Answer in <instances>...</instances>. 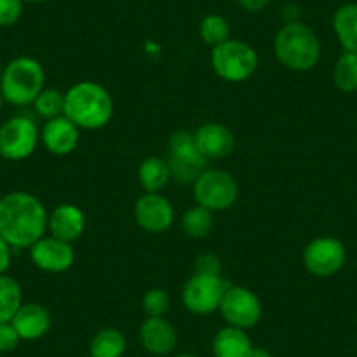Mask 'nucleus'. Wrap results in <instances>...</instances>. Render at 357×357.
I'll list each match as a JSON object with an SVG mask.
<instances>
[{"label": "nucleus", "mask_w": 357, "mask_h": 357, "mask_svg": "<svg viewBox=\"0 0 357 357\" xmlns=\"http://www.w3.org/2000/svg\"><path fill=\"white\" fill-rule=\"evenodd\" d=\"M229 287L221 275L193 273L183 289V303L191 314L207 315L219 310L222 296Z\"/></svg>", "instance_id": "1a4fd4ad"}, {"label": "nucleus", "mask_w": 357, "mask_h": 357, "mask_svg": "<svg viewBox=\"0 0 357 357\" xmlns=\"http://www.w3.org/2000/svg\"><path fill=\"white\" fill-rule=\"evenodd\" d=\"M23 2H29V4H39V2H44V0H23Z\"/></svg>", "instance_id": "f704fd0d"}, {"label": "nucleus", "mask_w": 357, "mask_h": 357, "mask_svg": "<svg viewBox=\"0 0 357 357\" xmlns=\"http://www.w3.org/2000/svg\"><path fill=\"white\" fill-rule=\"evenodd\" d=\"M11 264V245L0 236V275L8 272Z\"/></svg>", "instance_id": "2f4dec72"}, {"label": "nucleus", "mask_w": 357, "mask_h": 357, "mask_svg": "<svg viewBox=\"0 0 357 357\" xmlns=\"http://www.w3.org/2000/svg\"><path fill=\"white\" fill-rule=\"evenodd\" d=\"M47 229L43 202L25 191H13L0 198V236L11 247H32Z\"/></svg>", "instance_id": "f257e3e1"}, {"label": "nucleus", "mask_w": 357, "mask_h": 357, "mask_svg": "<svg viewBox=\"0 0 357 357\" xmlns=\"http://www.w3.org/2000/svg\"><path fill=\"white\" fill-rule=\"evenodd\" d=\"M238 4L242 6L245 11L249 13H259L270 4V0H238Z\"/></svg>", "instance_id": "473e14b6"}, {"label": "nucleus", "mask_w": 357, "mask_h": 357, "mask_svg": "<svg viewBox=\"0 0 357 357\" xmlns=\"http://www.w3.org/2000/svg\"><path fill=\"white\" fill-rule=\"evenodd\" d=\"M135 221L144 231L165 233L174 225V207L165 197L158 193H146L135 202Z\"/></svg>", "instance_id": "ddd939ff"}, {"label": "nucleus", "mask_w": 357, "mask_h": 357, "mask_svg": "<svg viewBox=\"0 0 357 357\" xmlns=\"http://www.w3.org/2000/svg\"><path fill=\"white\" fill-rule=\"evenodd\" d=\"M22 305V286L13 277L2 273L0 275V324L2 322H11Z\"/></svg>", "instance_id": "5701e85b"}, {"label": "nucleus", "mask_w": 357, "mask_h": 357, "mask_svg": "<svg viewBox=\"0 0 357 357\" xmlns=\"http://www.w3.org/2000/svg\"><path fill=\"white\" fill-rule=\"evenodd\" d=\"M231 36L228 20L221 15H207L200 23V37L205 44L215 47L226 43Z\"/></svg>", "instance_id": "393cba45"}, {"label": "nucleus", "mask_w": 357, "mask_h": 357, "mask_svg": "<svg viewBox=\"0 0 357 357\" xmlns=\"http://www.w3.org/2000/svg\"><path fill=\"white\" fill-rule=\"evenodd\" d=\"M142 307L147 317H163L170 308V298L163 289H149L144 294Z\"/></svg>", "instance_id": "cd10ccee"}, {"label": "nucleus", "mask_w": 357, "mask_h": 357, "mask_svg": "<svg viewBox=\"0 0 357 357\" xmlns=\"http://www.w3.org/2000/svg\"><path fill=\"white\" fill-rule=\"evenodd\" d=\"M250 357H272V354L268 352L266 349H263V347H254Z\"/></svg>", "instance_id": "72a5a7b5"}, {"label": "nucleus", "mask_w": 357, "mask_h": 357, "mask_svg": "<svg viewBox=\"0 0 357 357\" xmlns=\"http://www.w3.org/2000/svg\"><path fill=\"white\" fill-rule=\"evenodd\" d=\"M335 82L342 91L357 89V53L345 51L335 65Z\"/></svg>", "instance_id": "a878e982"}, {"label": "nucleus", "mask_w": 357, "mask_h": 357, "mask_svg": "<svg viewBox=\"0 0 357 357\" xmlns=\"http://www.w3.org/2000/svg\"><path fill=\"white\" fill-rule=\"evenodd\" d=\"M333 29L345 51L357 53V4H345L335 13Z\"/></svg>", "instance_id": "412c9836"}, {"label": "nucleus", "mask_w": 357, "mask_h": 357, "mask_svg": "<svg viewBox=\"0 0 357 357\" xmlns=\"http://www.w3.org/2000/svg\"><path fill=\"white\" fill-rule=\"evenodd\" d=\"M221 259L215 254H202L195 264V273L204 275H221Z\"/></svg>", "instance_id": "7c9ffc66"}, {"label": "nucleus", "mask_w": 357, "mask_h": 357, "mask_svg": "<svg viewBox=\"0 0 357 357\" xmlns=\"http://www.w3.org/2000/svg\"><path fill=\"white\" fill-rule=\"evenodd\" d=\"M193 193L197 204L211 212L228 211L238 198V184L228 172L207 168L195 181Z\"/></svg>", "instance_id": "0eeeda50"}, {"label": "nucleus", "mask_w": 357, "mask_h": 357, "mask_svg": "<svg viewBox=\"0 0 357 357\" xmlns=\"http://www.w3.org/2000/svg\"><path fill=\"white\" fill-rule=\"evenodd\" d=\"M252 349V342L247 336L245 329L233 328V326L219 329L212 342L214 357H250Z\"/></svg>", "instance_id": "6ab92c4d"}, {"label": "nucleus", "mask_w": 357, "mask_h": 357, "mask_svg": "<svg viewBox=\"0 0 357 357\" xmlns=\"http://www.w3.org/2000/svg\"><path fill=\"white\" fill-rule=\"evenodd\" d=\"M345 247L338 238L322 236L315 238L305 247L303 264L315 277H331L345 263Z\"/></svg>", "instance_id": "9b49d317"}, {"label": "nucleus", "mask_w": 357, "mask_h": 357, "mask_svg": "<svg viewBox=\"0 0 357 357\" xmlns=\"http://www.w3.org/2000/svg\"><path fill=\"white\" fill-rule=\"evenodd\" d=\"M212 225H214L212 212L208 208L202 207V205L188 208L183 215V229L190 238L200 240L208 236Z\"/></svg>", "instance_id": "b1692460"}, {"label": "nucleus", "mask_w": 357, "mask_h": 357, "mask_svg": "<svg viewBox=\"0 0 357 357\" xmlns=\"http://www.w3.org/2000/svg\"><path fill=\"white\" fill-rule=\"evenodd\" d=\"M30 259L43 272L61 273L74 264L75 252L72 243L54 236H43L30 247Z\"/></svg>", "instance_id": "f8f14e48"}, {"label": "nucleus", "mask_w": 357, "mask_h": 357, "mask_svg": "<svg viewBox=\"0 0 357 357\" xmlns=\"http://www.w3.org/2000/svg\"><path fill=\"white\" fill-rule=\"evenodd\" d=\"M212 68L228 82H242L249 79L257 68V53L252 46L238 39L212 47Z\"/></svg>", "instance_id": "423d86ee"}, {"label": "nucleus", "mask_w": 357, "mask_h": 357, "mask_svg": "<svg viewBox=\"0 0 357 357\" xmlns=\"http://www.w3.org/2000/svg\"><path fill=\"white\" fill-rule=\"evenodd\" d=\"M23 15V0H0V26L18 23Z\"/></svg>", "instance_id": "c85d7f7f"}, {"label": "nucleus", "mask_w": 357, "mask_h": 357, "mask_svg": "<svg viewBox=\"0 0 357 357\" xmlns=\"http://www.w3.org/2000/svg\"><path fill=\"white\" fill-rule=\"evenodd\" d=\"M114 104L107 89L93 81H81L65 93L63 116L79 130H100L112 119Z\"/></svg>", "instance_id": "f03ea898"}, {"label": "nucleus", "mask_w": 357, "mask_h": 357, "mask_svg": "<svg viewBox=\"0 0 357 357\" xmlns=\"http://www.w3.org/2000/svg\"><path fill=\"white\" fill-rule=\"evenodd\" d=\"M175 357H197V356H193V354H178V356Z\"/></svg>", "instance_id": "c9c22d12"}, {"label": "nucleus", "mask_w": 357, "mask_h": 357, "mask_svg": "<svg viewBox=\"0 0 357 357\" xmlns=\"http://www.w3.org/2000/svg\"><path fill=\"white\" fill-rule=\"evenodd\" d=\"M137 175H139V183L146 190V193H160L172 177L167 160L158 156L146 158L140 163Z\"/></svg>", "instance_id": "aec40b11"}, {"label": "nucleus", "mask_w": 357, "mask_h": 357, "mask_svg": "<svg viewBox=\"0 0 357 357\" xmlns=\"http://www.w3.org/2000/svg\"><path fill=\"white\" fill-rule=\"evenodd\" d=\"M126 350V338L119 329H100L89 342L91 357H123Z\"/></svg>", "instance_id": "4be33fe9"}, {"label": "nucleus", "mask_w": 357, "mask_h": 357, "mask_svg": "<svg viewBox=\"0 0 357 357\" xmlns=\"http://www.w3.org/2000/svg\"><path fill=\"white\" fill-rule=\"evenodd\" d=\"M63 105H65V93L58 91V89H43L39 97L33 102V109L40 118L53 119L58 116H63Z\"/></svg>", "instance_id": "bb28decb"}, {"label": "nucleus", "mask_w": 357, "mask_h": 357, "mask_svg": "<svg viewBox=\"0 0 357 357\" xmlns=\"http://www.w3.org/2000/svg\"><path fill=\"white\" fill-rule=\"evenodd\" d=\"M40 133L26 116H15L0 126V156L9 161L26 160L39 144Z\"/></svg>", "instance_id": "6e6552de"}, {"label": "nucleus", "mask_w": 357, "mask_h": 357, "mask_svg": "<svg viewBox=\"0 0 357 357\" xmlns=\"http://www.w3.org/2000/svg\"><path fill=\"white\" fill-rule=\"evenodd\" d=\"M4 65H2V63H0V81H2V75H4Z\"/></svg>", "instance_id": "e433bc0d"}, {"label": "nucleus", "mask_w": 357, "mask_h": 357, "mask_svg": "<svg viewBox=\"0 0 357 357\" xmlns=\"http://www.w3.org/2000/svg\"><path fill=\"white\" fill-rule=\"evenodd\" d=\"M195 142L204 158L221 160L231 154L235 147V135L221 123H205L195 132Z\"/></svg>", "instance_id": "4468645a"}, {"label": "nucleus", "mask_w": 357, "mask_h": 357, "mask_svg": "<svg viewBox=\"0 0 357 357\" xmlns=\"http://www.w3.org/2000/svg\"><path fill=\"white\" fill-rule=\"evenodd\" d=\"M140 342L153 356H167L177 345V333L167 319L147 317L140 326Z\"/></svg>", "instance_id": "f3484780"}, {"label": "nucleus", "mask_w": 357, "mask_h": 357, "mask_svg": "<svg viewBox=\"0 0 357 357\" xmlns=\"http://www.w3.org/2000/svg\"><path fill=\"white\" fill-rule=\"evenodd\" d=\"M219 312L228 326L250 329L261 321L263 305L249 287L229 286L219 305Z\"/></svg>", "instance_id": "9d476101"}, {"label": "nucleus", "mask_w": 357, "mask_h": 357, "mask_svg": "<svg viewBox=\"0 0 357 357\" xmlns=\"http://www.w3.org/2000/svg\"><path fill=\"white\" fill-rule=\"evenodd\" d=\"M86 228L84 212L74 204H61L47 215V229L51 236L63 242H75L81 238Z\"/></svg>", "instance_id": "dca6fc26"}, {"label": "nucleus", "mask_w": 357, "mask_h": 357, "mask_svg": "<svg viewBox=\"0 0 357 357\" xmlns=\"http://www.w3.org/2000/svg\"><path fill=\"white\" fill-rule=\"evenodd\" d=\"M2 104H4V98H2V95H0V109H2Z\"/></svg>", "instance_id": "4c0bfd02"}, {"label": "nucleus", "mask_w": 357, "mask_h": 357, "mask_svg": "<svg viewBox=\"0 0 357 357\" xmlns=\"http://www.w3.org/2000/svg\"><path fill=\"white\" fill-rule=\"evenodd\" d=\"M273 51L280 63L289 70L305 72L317 65L321 44L310 26L300 22H289L277 32Z\"/></svg>", "instance_id": "7ed1b4c3"}, {"label": "nucleus", "mask_w": 357, "mask_h": 357, "mask_svg": "<svg viewBox=\"0 0 357 357\" xmlns=\"http://www.w3.org/2000/svg\"><path fill=\"white\" fill-rule=\"evenodd\" d=\"M44 81L46 74L40 61L32 56H18L6 65L0 81V95L8 104L25 107L39 97L44 89Z\"/></svg>", "instance_id": "20e7f679"}, {"label": "nucleus", "mask_w": 357, "mask_h": 357, "mask_svg": "<svg viewBox=\"0 0 357 357\" xmlns=\"http://www.w3.org/2000/svg\"><path fill=\"white\" fill-rule=\"evenodd\" d=\"M168 168L181 184H195L202 172L207 170V158L202 156L195 142V133L177 130L168 139Z\"/></svg>", "instance_id": "39448f33"}, {"label": "nucleus", "mask_w": 357, "mask_h": 357, "mask_svg": "<svg viewBox=\"0 0 357 357\" xmlns=\"http://www.w3.org/2000/svg\"><path fill=\"white\" fill-rule=\"evenodd\" d=\"M11 324L22 340H39L51 329L53 319L50 310L39 303H23L13 317Z\"/></svg>", "instance_id": "a211bd4d"}, {"label": "nucleus", "mask_w": 357, "mask_h": 357, "mask_svg": "<svg viewBox=\"0 0 357 357\" xmlns=\"http://www.w3.org/2000/svg\"><path fill=\"white\" fill-rule=\"evenodd\" d=\"M40 140L51 154L67 156L77 147L79 128L67 116H58V118L47 119L40 132Z\"/></svg>", "instance_id": "2eb2a0df"}, {"label": "nucleus", "mask_w": 357, "mask_h": 357, "mask_svg": "<svg viewBox=\"0 0 357 357\" xmlns=\"http://www.w3.org/2000/svg\"><path fill=\"white\" fill-rule=\"evenodd\" d=\"M20 342H22V338H20L15 326L11 322H2L0 324V352H13L20 345Z\"/></svg>", "instance_id": "c756f323"}]
</instances>
